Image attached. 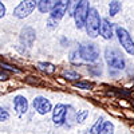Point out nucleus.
I'll list each match as a JSON object with an SVG mask.
<instances>
[{
  "instance_id": "1",
  "label": "nucleus",
  "mask_w": 134,
  "mask_h": 134,
  "mask_svg": "<svg viewBox=\"0 0 134 134\" xmlns=\"http://www.w3.org/2000/svg\"><path fill=\"white\" fill-rule=\"evenodd\" d=\"M105 59L106 63L109 64L110 69H115V70H124L126 67V62L122 52L114 47V46H107L105 50Z\"/></svg>"
},
{
  "instance_id": "2",
  "label": "nucleus",
  "mask_w": 134,
  "mask_h": 134,
  "mask_svg": "<svg viewBox=\"0 0 134 134\" xmlns=\"http://www.w3.org/2000/svg\"><path fill=\"white\" fill-rule=\"evenodd\" d=\"M100 23H102V19H100L98 11L95 8H90V12L87 16V21H86V32L90 38H97L99 34V28H100Z\"/></svg>"
},
{
  "instance_id": "3",
  "label": "nucleus",
  "mask_w": 134,
  "mask_h": 134,
  "mask_svg": "<svg viewBox=\"0 0 134 134\" xmlns=\"http://www.w3.org/2000/svg\"><path fill=\"white\" fill-rule=\"evenodd\" d=\"M88 12H90V5H88V2L82 0V2L76 3V7H75V11H74V19H75L76 27L79 30L86 27Z\"/></svg>"
},
{
  "instance_id": "4",
  "label": "nucleus",
  "mask_w": 134,
  "mask_h": 134,
  "mask_svg": "<svg viewBox=\"0 0 134 134\" xmlns=\"http://www.w3.org/2000/svg\"><path fill=\"white\" fill-rule=\"evenodd\" d=\"M117 36L121 43V46L125 48V51L130 55H134V40L131 39V35L129 31L124 27H117Z\"/></svg>"
},
{
  "instance_id": "5",
  "label": "nucleus",
  "mask_w": 134,
  "mask_h": 134,
  "mask_svg": "<svg viewBox=\"0 0 134 134\" xmlns=\"http://www.w3.org/2000/svg\"><path fill=\"white\" fill-rule=\"evenodd\" d=\"M78 52L79 57L87 62H97L99 59V50L95 44H81Z\"/></svg>"
},
{
  "instance_id": "6",
  "label": "nucleus",
  "mask_w": 134,
  "mask_h": 134,
  "mask_svg": "<svg viewBox=\"0 0 134 134\" xmlns=\"http://www.w3.org/2000/svg\"><path fill=\"white\" fill-rule=\"evenodd\" d=\"M38 5V2L34 0H27V2H21L14 11V15L18 19H24L27 16H30L32 14V11L35 9V7Z\"/></svg>"
},
{
  "instance_id": "7",
  "label": "nucleus",
  "mask_w": 134,
  "mask_h": 134,
  "mask_svg": "<svg viewBox=\"0 0 134 134\" xmlns=\"http://www.w3.org/2000/svg\"><path fill=\"white\" fill-rule=\"evenodd\" d=\"M66 115H67V106L63 103H58L52 109V122L57 126H62L66 122Z\"/></svg>"
},
{
  "instance_id": "8",
  "label": "nucleus",
  "mask_w": 134,
  "mask_h": 134,
  "mask_svg": "<svg viewBox=\"0 0 134 134\" xmlns=\"http://www.w3.org/2000/svg\"><path fill=\"white\" fill-rule=\"evenodd\" d=\"M34 109H35L39 114L44 115V114H47L50 113V111H52V106H51V102L47 99V98H44V97H36L35 99H34Z\"/></svg>"
},
{
  "instance_id": "9",
  "label": "nucleus",
  "mask_w": 134,
  "mask_h": 134,
  "mask_svg": "<svg viewBox=\"0 0 134 134\" xmlns=\"http://www.w3.org/2000/svg\"><path fill=\"white\" fill-rule=\"evenodd\" d=\"M69 7H70V2H57L55 7H54L52 11H51L50 18H52V19H55V20L59 21V20L64 16V14L69 11Z\"/></svg>"
},
{
  "instance_id": "10",
  "label": "nucleus",
  "mask_w": 134,
  "mask_h": 134,
  "mask_svg": "<svg viewBox=\"0 0 134 134\" xmlns=\"http://www.w3.org/2000/svg\"><path fill=\"white\" fill-rule=\"evenodd\" d=\"M35 35H36L35 30L30 26H27L20 32V40H21V43H24V46L31 47L34 44V40H35Z\"/></svg>"
},
{
  "instance_id": "11",
  "label": "nucleus",
  "mask_w": 134,
  "mask_h": 134,
  "mask_svg": "<svg viewBox=\"0 0 134 134\" xmlns=\"http://www.w3.org/2000/svg\"><path fill=\"white\" fill-rule=\"evenodd\" d=\"M14 107H15L16 113L19 115L26 114L27 110H28V100H27V98L23 97V95H16L14 98Z\"/></svg>"
},
{
  "instance_id": "12",
  "label": "nucleus",
  "mask_w": 134,
  "mask_h": 134,
  "mask_svg": "<svg viewBox=\"0 0 134 134\" xmlns=\"http://www.w3.org/2000/svg\"><path fill=\"white\" fill-rule=\"evenodd\" d=\"M99 34L105 39H111V38H113V23H111L107 18L102 19L100 28H99Z\"/></svg>"
},
{
  "instance_id": "13",
  "label": "nucleus",
  "mask_w": 134,
  "mask_h": 134,
  "mask_svg": "<svg viewBox=\"0 0 134 134\" xmlns=\"http://www.w3.org/2000/svg\"><path fill=\"white\" fill-rule=\"evenodd\" d=\"M55 4H57V2H51V0H40V2H38V9L40 11V12H51L52 8L55 7Z\"/></svg>"
},
{
  "instance_id": "14",
  "label": "nucleus",
  "mask_w": 134,
  "mask_h": 134,
  "mask_svg": "<svg viewBox=\"0 0 134 134\" xmlns=\"http://www.w3.org/2000/svg\"><path fill=\"white\" fill-rule=\"evenodd\" d=\"M113 133H114V125L110 121L103 122V125L100 126V129L98 131V134H113Z\"/></svg>"
},
{
  "instance_id": "15",
  "label": "nucleus",
  "mask_w": 134,
  "mask_h": 134,
  "mask_svg": "<svg viewBox=\"0 0 134 134\" xmlns=\"http://www.w3.org/2000/svg\"><path fill=\"white\" fill-rule=\"evenodd\" d=\"M121 8H122V5H121L119 2H111L109 4V15L110 16H115L121 11Z\"/></svg>"
},
{
  "instance_id": "16",
  "label": "nucleus",
  "mask_w": 134,
  "mask_h": 134,
  "mask_svg": "<svg viewBox=\"0 0 134 134\" xmlns=\"http://www.w3.org/2000/svg\"><path fill=\"white\" fill-rule=\"evenodd\" d=\"M102 125H103V118H99L95 124L91 126V129H88L85 134H98V131H99V129H100Z\"/></svg>"
},
{
  "instance_id": "17",
  "label": "nucleus",
  "mask_w": 134,
  "mask_h": 134,
  "mask_svg": "<svg viewBox=\"0 0 134 134\" xmlns=\"http://www.w3.org/2000/svg\"><path fill=\"white\" fill-rule=\"evenodd\" d=\"M38 67L42 71H46V72H54L55 71V66L51 63H46V62H39Z\"/></svg>"
},
{
  "instance_id": "18",
  "label": "nucleus",
  "mask_w": 134,
  "mask_h": 134,
  "mask_svg": "<svg viewBox=\"0 0 134 134\" xmlns=\"http://www.w3.org/2000/svg\"><path fill=\"white\" fill-rule=\"evenodd\" d=\"M87 115H88L87 110H81V111H78V113L75 114V121L79 122V124H82V122H85V119L87 118Z\"/></svg>"
},
{
  "instance_id": "19",
  "label": "nucleus",
  "mask_w": 134,
  "mask_h": 134,
  "mask_svg": "<svg viewBox=\"0 0 134 134\" xmlns=\"http://www.w3.org/2000/svg\"><path fill=\"white\" fill-rule=\"evenodd\" d=\"M75 87L82 88V90H88V88L93 87V85L88 83V82H76V83H75Z\"/></svg>"
},
{
  "instance_id": "20",
  "label": "nucleus",
  "mask_w": 134,
  "mask_h": 134,
  "mask_svg": "<svg viewBox=\"0 0 134 134\" xmlns=\"http://www.w3.org/2000/svg\"><path fill=\"white\" fill-rule=\"evenodd\" d=\"M67 79H78L79 78V75H78L75 71H71V70H69V71H64V74H63Z\"/></svg>"
},
{
  "instance_id": "21",
  "label": "nucleus",
  "mask_w": 134,
  "mask_h": 134,
  "mask_svg": "<svg viewBox=\"0 0 134 134\" xmlns=\"http://www.w3.org/2000/svg\"><path fill=\"white\" fill-rule=\"evenodd\" d=\"M58 24H59V21H58V20H55V19H52V18H48V20H47V27H48L50 30L57 28Z\"/></svg>"
},
{
  "instance_id": "22",
  "label": "nucleus",
  "mask_w": 134,
  "mask_h": 134,
  "mask_svg": "<svg viewBox=\"0 0 134 134\" xmlns=\"http://www.w3.org/2000/svg\"><path fill=\"white\" fill-rule=\"evenodd\" d=\"M9 118V114H8V111L3 107H0V122H4Z\"/></svg>"
},
{
  "instance_id": "23",
  "label": "nucleus",
  "mask_w": 134,
  "mask_h": 134,
  "mask_svg": "<svg viewBox=\"0 0 134 134\" xmlns=\"http://www.w3.org/2000/svg\"><path fill=\"white\" fill-rule=\"evenodd\" d=\"M0 66H2L3 69H5V70H9V71H14V72H20V70L15 69V67H12V66H9V64H7V63H3V62H0Z\"/></svg>"
},
{
  "instance_id": "24",
  "label": "nucleus",
  "mask_w": 134,
  "mask_h": 134,
  "mask_svg": "<svg viewBox=\"0 0 134 134\" xmlns=\"http://www.w3.org/2000/svg\"><path fill=\"white\" fill-rule=\"evenodd\" d=\"M4 15H5V7L2 2H0V19H2Z\"/></svg>"
},
{
  "instance_id": "25",
  "label": "nucleus",
  "mask_w": 134,
  "mask_h": 134,
  "mask_svg": "<svg viewBox=\"0 0 134 134\" xmlns=\"http://www.w3.org/2000/svg\"><path fill=\"white\" fill-rule=\"evenodd\" d=\"M7 78H8V76H7V74H4L3 71H0V81H5Z\"/></svg>"
}]
</instances>
